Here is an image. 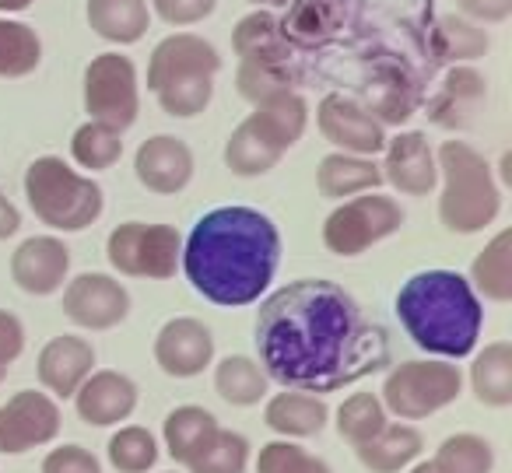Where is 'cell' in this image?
<instances>
[{"instance_id":"obj_17","label":"cell","mask_w":512,"mask_h":473,"mask_svg":"<svg viewBox=\"0 0 512 473\" xmlns=\"http://www.w3.org/2000/svg\"><path fill=\"white\" fill-rule=\"evenodd\" d=\"M386 162L383 183H390L404 197H428L439 186V165H435V148L428 144V134L421 130H404L397 137H386Z\"/></svg>"},{"instance_id":"obj_30","label":"cell","mask_w":512,"mask_h":473,"mask_svg":"<svg viewBox=\"0 0 512 473\" xmlns=\"http://www.w3.org/2000/svg\"><path fill=\"white\" fill-rule=\"evenodd\" d=\"M218 417L211 414L207 407H197V403H183V407L169 410L162 421V442L165 452H169L176 463H190L200 449L214 438L218 431Z\"/></svg>"},{"instance_id":"obj_19","label":"cell","mask_w":512,"mask_h":473,"mask_svg":"<svg viewBox=\"0 0 512 473\" xmlns=\"http://www.w3.org/2000/svg\"><path fill=\"white\" fill-rule=\"evenodd\" d=\"M137 183L158 197H176L193 179V151L183 137L155 134L134 155Z\"/></svg>"},{"instance_id":"obj_27","label":"cell","mask_w":512,"mask_h":473,"mask_svg":"<svg viewBox=\"0 0 512 473\" xmlns=\"http://www.w3.org/2000/svg\"><path fill=\"white\" fill-rule=\"evenodd\" d=\"M421 449H425V438H421V431L414 424L386 421V428L379 435L355 445V456L369 473H400L421 456Z\"/></svg>"},{"instance_id":"obj_47","label":"cell","mask_w":512,"mask_h":473,"mask_svg":"<svg viewBox=\"0 0 512 473\" xmlns=\"http://www.w3.org/2000/svg\"><path fill=\"white\" fill-rule=\"evenodd\" d=\"M36 0H0V15H18V11H29Z\"/></svg>"},{"instance_id":"obj_16","label":"cell","mask_w":512,"mask_h":473,"mask_svg":"<svg viewBox=\"0 0 512 473\" xmlns=\"http://www.w3.org/2000/svg\"><path fill=\"white\" fill-rule=\"evenodd\" d=\"M71 274V249L57 235H32L11 253V281L25 295H57Z\"/></svg>"},{"instance_id":"obj_15","label":"cell","mask_w":512,"mask_h":473,"mask_svg":"<svg viewBox=\"0 0 512 473\" xmlns=\"http://www.w3.org/2000/svg\"><path fill=\"white\" fill-rule=\"evenodd\" d=\"M316 127H320L323 141H330L337 151H348V155L376 158L386 148V127L362 102L344 92L323 95L316 106Z\"/></svg>"},{"instance_id":"obj_28","label":"cell","mask_w":512,"mask_h":473,"mask_svg":"<svg viewBox=\"0 0 512 473\" xmlns=\"http://www.w3.org/2000/svg\"><path fill=\"white\" fill-rule=\"evenodd\" d=\"M85 18L95 36L116 46L141 43L151 25L148 0H88Z\"/></svg>"},{"instance_id":"obj_45","label":"cell","mask_w":512,"mask_h":473,"mask_svg":"<svg viewBox=\"0 0 512 473\" xmlns=\"http://www.w3.org/2000/svg\"><path fill=\"white\" fill-rule=\"evenodd\" d=\"M456 8L477 25H502L512 18V0H456Z\"/></svg>"},{"instance_id":"obj_12","label":"cell","mask_w":512,"mask_h":473,"mask_svg":"<svg viewBox=\"0 0 512 473\" xmlns=\"http://www.w3.org/2000/svg\"><path fill=\"white\" fill-rule=\"evenodd\" d=\"M60 407L50 393L22 389L8 403H0V452L4 456H25L43 449L60 435Z\"/></svg>"},{"instance_id":"obj_48","label":"cell","mask_w":512,"mask_h":473,"mask_svg":"<svg viewBox=\"0 0 512 473\" xmlns=\"http://www.w3.org/2000/svg\"><path fill=\"white\" fill-rule=\"evenodd\" d=\"M407 473H439V466H435L432 459H414Z\"/></svg>"},{"instance_id":"obj_36","label":"cell","mask_w":512,"mask_h":473,"mask_svg":"<svg viewBox=\"0 0 512 473\" xmlns=\"http://www.w3.org/2000/svg\"><path fill=\"white\" fill-rule=\"evenodd\" d=\"M432 463L439 466V473H491L495 470V449L484 435L456 431V435L442 438Z\"/></svg>"},{"instance_id":"obj_42","label":"cell","mask_w":512,"mask_h":473,"mask_svg":"<svg viewBox=\"0 0 512 473\" xmlns=\"http://www.w3.org/2000/svg\"><path fill=\"white\" fill-rule=\"evenodd\" d=\"M218 0H151V11L172 29H190L214 15Z\"/></svg>"},{"instance_id":"obj_4","label":"cell","mask_w":512,"mask_h":473,"mask_svg":"<svg viewBox=\"0 0 512 473\" xmlns=\"http://www.w3.org/2000/svg\"><path fill=\"white\" fill-rule=\"evenodd\" d=\"M218 71L221 57L207 39L193 32H172L151 50L148 92L158 99L165 116L193 120L211 106Z\"/></svg>"},{"instance_id":"obj_21","label":"cell","mask_w":512,"mask_h":473,"mask_svg":"<svg viewBox=\"0 0 512 473\" xmlns=\"http://www.w3.org/2000/svg\"><path fill=\"white\" fill-rule=\"evenodd\" d=\"M74 410L92 428H113L137 410V382L113 368H99L71 396Z\"/></svg>"},{"instance_id":"obj_43","label":"cell","mask_w":512,"mask_h":473,"mask_svg":"<svg viewBox=\"0 0 512 473\" xmlns=\"http://www.w3.org/2000/svg\"><path fill=\"white\" fill-rule=\"evenodd\" d=\"M43 473H102V463L85 445H60L46 452Z\"/></svg>"},{"instance_id":"obj_14","label":"cell","mask_w":512,"mask_h":473,"mask_svg":"<svg viewBox=\"0 0 512 473\" xmlns=\"http://www.w3.org/2000/svg\"><path fill=\"white\" fill-rule=\"evenodd\" d=\"M64 316L81 330H113L130 316V291L102 270H85L64 284Z\"/></svg>"},{"instance_id":"obj_41","label":"cell","mask_w":512,"mask_h":473,"mask_svg":"<svg viewBox=\"0 0 512 473\" xmlns=\"http://www.w3.org/2000/svg\"><path fill=\"white\" fill-rule=\"evenodd\" d=\"M256 473H334L327 459L302 449L295 438H274L256 456Z\"/></svg>"},{"instance_id":"obj_22","label":"cell","mask_w":512,"mask_h":473,"mask_svg":"<svg viewBox=\"0 0 512 473\" xmlns=\"http://www.w3.org/2000/svg\"><path fill=\"white\" fill-rule=\"evenodd\" d=\"M36 372L39 382L50 396H64L71 400L78 393V386L95 372V347L92 340L74 337V333H64V337H53L50 344L39 351L36 358Z\"/></svg>"},{"instance_id":"obj_11","label":"cell","mask_w":512,"mask_h":473,"mask_svg":"<svg viewBox=\"0 0 512 473\" xmlns=\"http://www.w3.org/2000/svg\"><path fill=\"white\" fill-rule=\"evenodd\" d=\"M85 113L113 130H130L141 113L137 67L123 53H99L85 71Z\"/></svg>"},{"instance_id":"obj_44","label":"cell","mask_w":512,"mask_h":473,"mask_svg":"<svg viewBox=\"0 0 512 473\" xmlns=\"http://www.w3.org/2000/svg\"><path fill=\"white\" fill-rule=\"evenodd\" d=\"M25 351V326L15 312L0 309V382L8 379L11 365L22 358Z\"/></svg>"},{"instance_id":"obj_18","label":"cell","mask_w":512,"mask_h":473,"mask_svg":"<svg viewBox=\"0 0 512 473\" xmlns=\"http://www.w3.org/2000/svg\"><path fill=\"white\" fill-rule=\"evenodd\" d=\"M214 361V337L200 319L176 316L155 333V365L169 379H197Z\"/></svg>"},{"instance_id":"obj_46","label":"cell","mask_w":512,"mask_h":473,"mask_svg":"<svg viewBox=\"0 0 512 473\" xmlns=\"http://www.w3.org/2000/svg\"><path fill=\"white\" fill-rule=\"evenodd\" d=\"M18 228H22V214H18V207L4 197V190H0V242L18 235Z\"/></svg>"},{"instance_id":"obj_7","label":"cell","mask_w":512,"mask_h":473,"mask_svg":"<svg viewBox=\"0 0 512 473\" xmlns=\"http://www.w3.org/2000/svg\"><path fill=\"white\" fill-rule=\"evenodd\" d=\"M25 200L32 214L53 232H85L106 211L102 186L57 155L36 158L25 169Z\"/></svg>"},{"instance_id":"obj_40","label":"cell","mask_w":512,"mask_h":473,"mask_svg":"<svg viewBox=\"0 0 512 473\" xmlns=\"http://www.w3.org/2000/svg\"><path fill=\"white\" fill-rule=\"evenodd\" d=\"M235 88L249 106L274 99L281 92H295V74L292 64H253V60H239L235 71Z\"/></svg>"},{"instance_id":"obj_32","label":"cell","mask_w":512,"mask_h":473,"mask_svg":"<svg viewBox=\"0 0 512 473\" xmlns=\"http://www.w3.org/2000/svg\"><path fill=\"white\" fill-rule=\"evenodd\" d=\"M470 288L488 302H512V228H502L470 263Z\"/></svg>"},{"instance_id":"obj_8","label":"cell","mask_w":512,"mask_h":473,"mask_svg":"<svg viewBox=\"0 0 512 473\" xmlns=\"http://www.w3.org/2000/svg\"><path fill=\"white\" fill-rule=\"evenodd\" d=\"M463 393V372L449 361H404L393 365L383 379L386 414L400 421H425V417L446 410Z\"/></svg>"},{"instance_id":"obj_23","label":"cell","mask_w":512,"mask_h":473,"mask_svg":"<svg viewBox=\"0 0 512 473\" xmlns=\"http://www.w3.org/2000/svg\"><path fill=\"white\" fill-rule=\"evenodd\" d=\"M232 50L239 60H253V64H292L295 46L285 39L274 11L256 8V11H249L246 18L235 22Z\"/></svg>"},{"instance_id":"obj_26","label":"cell","mask_w":512,"mask_h":473,"mask_svg":"<svg viewBox=\"0 0 512 473\" xmlns=\"http://www.w3.org/2000/svg\"><path fill=\"white\" fill-rule=\"evenodd\" d=\"M379 186H383V169L376 165V158L348 155V151H330L327 158H320L316 190L327 200H348L355 193L379 190Z\"/></svg>"},{"instance_id":"obj_31","label":"cell","mask_w":512,"mask_h":473,"mask_svg":"<svg viewBox=\"0 0 512 473\" xmlns=\"http://www.w3.org/2000/svg\"><path fill=\"white\" fill-rule=\"evenodd\" d=\"M470 389H474L477 403H484V407H495V410L512 407V344L509 340L484 344V351L474 354Z\"/></svg>"},{"instance_id":"obj_25","label":"cell","mask_w":512,"mask_h":473,"mask_svg":"<svg viewBox=\"0 0 512 473\" xmlns=\"http://www.w3.org/2000/svg\"><path fill=\"white\" fill-rule=\"evenodd\" d=\"M330 407L323 396L302 393V389H285L274 393L264 407V424L278 431L281 438H313L327 428Z\"/></svg>"},{"instance_id":"obj_39","label":"cell","mask_w":512,"mask_h":473,"mask_svg":"<svg viewBox=\"0 0 512 473\" xmlns=\"http://www.w3.org/2000/svg\"><path fill=\"white\" fill-rule=\"evenodd\" d=\"M109 466L120 473H148L158 463V442L148 428L141 424H127L120 428L106 445Z\"/></svg>"},{"instance_id":"obj_38","label":"cell","mask_w":512,"mask_h":473,"mask_svg":"<svg viewBox=\"0 0 512 473\" xmlns=\"http://www.w3.org/2000/svg\"><path fill=\"white\" fill-rule=\"evenodd\" d=\"M190 473H246L249 470V438L239 431L218 428L214 438L186 463Z\"/></svg>"},{"instance_id":"obj_10","label":"cell","mask_w":512,"mask_h":473,"mask_svg":"<svg viewBox=\"0 0 512 473\" xmlns=\"http://www.w3.org/2000/svg\"><path fill=\"white\" fill-rule=\"evenodd\" d=\"M109 267L123 277H148L169 281L183 256V235L172 225H148V221H123L106 239Z\"/></svg>"},{"instance_id":"obj_37","label":"cell","mask_w":512,"mask_h":473,"mask_svg":"<svg viewBox=\"0 0 512 473\" xmlns=\"http://www.w3.org/2000/svg\"><path fill=\"white\" fill-rule=\"evenodd\" d=\"M337 435L344 438V442L351 445H362L369 442L372 435H379V431L386 428V421H390V414H386L383 400H379L376 393H351L348 400L337 407Z\"/></svg>"},{"instance_id":"obj_1","label":"cell","mask_w":512,"mask_h":473,"mask_svg":"<svg viewBox=\"0 0 512 473\" xmlns=\"http://www.w3.org/2000/svg\"><path fill=\"white\" fill-rule=\"evenodd\" d=\"M256 361L267 379L302 393H337L386 372L390 337L351 291L323 277L288 281L256 312Z\"/></svg>"},{"instance_id":"obj_34","label":"cell","mask_w":512,"mask_h":473,"mask_svg":"<svg viewBox=\"0 0 512 473\" xmlns=\"http://www.w3.org/2000/svg\"><path fill=\"white\" fill-rule=\"evenodd\" d=\"M43 64V43L36 29L15 18H0V78H29Z\"/></svg>"},{"instance_id":"obj_3","label":"cell","mask_w":512,"mask_h":473,"mask_svg":"<svg viewBox=\"0 0 512 473\" xmlns=\"http://www.w3.org/2000/svg\"><path fill=\"white\" fill-rule=\"evenodd\" d=\"M397 319L407 337L435 358L474 354L484 326L481 295L456 270H421L397 291Z\"/></svg>"},{"instance_id":"obj_35","label":"cell","mask_w":512,"mask_h":473,"mask_svg":"<svg viewBox=\"0 0 512 473\" xmlns=\"http://www.w3.org/2000/svg\"><path fill=\"white\" fill-rule=\"evenodd\" d=\"M71 158L88 172H106L123 158V134L99 120H88L74 130Z\"/></svg>"},{"instance_id":"obj_33","label":"cell","mask_w":512,"mask_h":473,"mask_svg":"<svg viewBox=\"0 0 512 473\" xmlns=\"http://www.w3.org/2000/svg\"><path fill=\"white\" fill-rule=\"evenodd\" d=\"M214 393L232 407H256L271 393V379L249 354H228L214 365Z\"/></svg>"},{"instance_id":"obj_5","label":"cell","mask_w":512,"mask_h":473,"mask_svg":"<svg viewBox=\"0 0 512 473\" xmlns=\"http://www.w3.org/2000/svg\"><path fill=\"white\" fill-rule=\"evenodd\" d=\"M442 193L439 221L453 235H477L495 225L502 211V186L491 176L488 158L467 141H442L435 151Z\"/></svg>"},{"instance_id":"obj_49","label":"cell","mask_w":512,"mask_h":473,"mask_svg":"<svg viewBox=\"0 0 512 473\" xmlns=\"http://www.w3.org/2000/svg\"><path fill=\"white\" fill-rule=\"evenodd\" d=\"M249 4H256V8H281L288 0H249Z\"/></svg>"},{"instance_id":"obj_29","label":"cell","mask_w":512,"mask_h":473,"mask_svg":"<svg viewBox=\"0 0 512 473\" xmlns=\"http://www.w3.org/2000/svg\"><path fill=\"white\" fill-rule=\"evenodd\" d=\"M428 50L439 64H474L481 60L484 53L491 50L488 32L481 29L477 22L463 15H442L435 18L432 32H428Z\"/></svg>"},{"instance_id":"obj_20","label":"cell","mask_w":512,"mask_h":473,"mask_svg":"<svg viewBox=\"0 0 512 473\" xmlns=\"http://www.w3.org/2000/svg\"><path fill=\"white\" fill-rule=\"evenodd\" d=\"M488 102V78L470 64H453L442 78L439 92L425 102L428 120L442 130H467Z\"/></svg>"},{"instance_id":"obj_2","label":"cell","mask_w":512,"mask_h":473,"mask_svg":"<svg viewBox=\"0 0 512 473\" xmlns=\"http://www.w3.org/2000/svg\"><path fill=\"white\" fill-rule=\"evenodd\" d=\"M179 267L207 302L242 309L271 288L281 267V232L256 207H214L186 235Z\"/></svg>"},{"instance_id":"obj_9","label":"cell","mask_w":512,"mask_h":473,"mask_svg":"<svg viewBox=\"0 0 512 473\" xmlns=\"http://www.w3.org/2000/svg\"><path fill=\"white\" fill-rule=\"evenodd\" d=\"M404 228V207L379 190H365L341 200L323 221V246L334 256H362L376 242Z\"/></svg>"},{"instance_id":"obj_24","label":"cell","mask_w":512,"mask_h":473,"mask_svg":"<svg viewBox=\"0 0 512 473\" xmlns=\"http://www.w3.org/2000/svg\"><path fill=\"white\" fill-rule=\"evenodd\" d=\"M281 22V32L292 46H323L344 29L348 22V0H292Z\"/></svg>"},{"instance_id":"obj_13","label":"cell","mask_w":512,"mask_h":473,"mask_svg":"<svg viewBox=\"0 0 512 473\" xmlns=\"http://www.w3.org/2000/svg\"><path fill=\"white\" fill-rule=\"evenodd\" d=\"M362 106L376 116L383 127H404L421 106L418 74L393 53H379L369 60L365 71V99Z\"/></svg>"},{"instance_id":"obj_6","label":"cell","mask_w":512,"mask_h":473,"mask_svg":"<svg viewBox=\"0 0 512 473\" xmlns=\"http://www.w3.org/2000/svg\"><path fill=\"white\" fill-rule=\"evenodd\" d=\"M309 127V106L299 92H281L253 106V113L228 134L225 165L242 179L267 176L302 141Z\"/></svg>"}]
</instances>
